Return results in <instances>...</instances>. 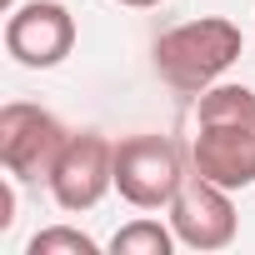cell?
Instances as JSON below:
<instances>
[{"label":"cell","mask_w":255,"mask_h":255,"mask_svg":"<svg viewBox=\"0 0 255 255\" xmlns=\"http://www.w3.org/2000/svg\"><path fill=\"white\" fill-rule=\"evenodd\" d=\"M65 140H70V130L30 100H10L0 110V165L15 180H50Z\"/></svg>","instance_id":"cell-4"},{"label":"cell","mask_w":255,"mask_h":255,"mask_svg":"<svg viewBox=\"0 0 255 255\" xmlns=\"http://www.w3.org/2000/svg\"><path fill=\"white\" fill-rule=\"evenodd\" d=\"M10 225H15V175L0 180V235H5Z\"/></svg>","instance_id":"cell-10"},{"label":"cell","mask_w":255,"mask_h":255,"mask_svg":"<svg viewBox=\"0 0 255 255\" xmlns=\"http://www.w3.org/2000/svg\"><path fill=\"white\" fill-rule=\"evenodd\" d=\"M45 185L60 210H70V215L95 210L105 200V190H115V145L100 130H70Z\"/></svg>","instance_id":"cell-5"},{"label":"cell","mask_w":255,"mask_h":255,"mask_svg":"<svg viewBox=\"0 0 255 255\" xmlns=\"http://www.w3.org/2000/svg\"><path fill=\"white\" fill-rule=\"evenodd\" d=\"M25 255H100V245L75 225H45V230L30 235Z\"/></svg>","instance_id":"cell-9"},{"label":"cell","mask_w":255,"mask_h":255,"mask_svg":"<svg viewBox=\"0 0 255 255\" xmlns=\"http://www.w3.org/2000/svg\"><path fill=\"white\" fill-rule=\"evenodd\" d=\"M240 50H245V35H240L235 20H225V15H200V20L170 25V30L155 40L150 60H155V75H160L175 95H200V90H210V85L225 80V70L240 60Z\"/></svg>","instance_id":"cell-2"},{"label":"cell","mask_w":255,"mask_h":255,"mask_svg":"<svg viewBox=\"0 0 255 255\" xmlns=\"http://www.w3.org/2000/svg\"><path fill=\"white\" fill-rule=\"evenodd\" d=\"M185 180V155L170 135H125L115 140V190L135 210H165Z\"/></svg>","instance_id":"cell-3"},{"label":"cell","mask_w":255,"mask_h":255,"mask_svg":"<svg viewBox=\"0 0 255 255\" xmlns=\"http://www.w3.org/2000/svg\"><path fill=\"white\" fill-rule=\"evenodd\" d=\"M190 170L225 185V190L255 185V90L250 85L220 80V85L195 95Z\"/></svg>","instance_id":"cell-1"},{"label":"cell","mask_w":255,"mask_h":255,"mask_svg":"<svg viewBox=\"0 0 255 255\" xmlns=\"http://www.w3.org/2000/svg\"><path fill=\"white\" fill-rule=\"evenodd\" d=\"M15 5H20V0H0V10H5V15H10V10H15Z\"/></svg>","instance_id":"cell-12"},{"label":"cell","mask_w":255,"mask_h":255,"mask_svg":"<svg viewBox=\"0 0 255 255\" xmlns=\"http://www.w3.org/2000/svg\"><path fill=\"white\" fill-rule=\"evenodd\" d=\"M75 50V15L60 0H25L5 15V55L25 70H50Z\"/></svg>","instance_id":"cell-7"},{"label":"cell","mask_w":255,"mask_h":255,"mask_svg":"<svg viewBox=\"0 0 255 255\" xmlns=\"http://www.w3.org/2000/svg\"><path fill=\"white\" fill-rule=\"evenodd\" d=\"M115 5H125V10H155V5H165V0H115Z\"/></svg>","instance_id":"cell-11"},{"label":"cell","mask_w":255,"mask_h":255,"mask_svg":"<svg viewBox=\"0 0 255 255\" xmlns=\"http://www.w3.org/2000/svg\"><path fill=\"white\" fill-rule=\"evenodd\" d=\"M230 195H235V190H225V185H215V180H205V175L190 170V175L180 180L175 200L165 205L175 240H180L185 250H200V255L225 250V245L235 240V230H240V215H235V200H230Z\"/></svg>","instance_id":"cell-6"},{"label":"cell","mask_w":255,"mask_h":255,"mask_svg":"<svg viewBox=\"0 0 255 255\" xmlns=\"http://www.w3.org/2000/svg\"><path fill=\"white\" fill-rule=\"evenodd\" d=\"M175 245H180L175 230L160 225V220H150V215H135L130 225H120L110 235V255H170Z\"/></svg>","instance_id":"cell-8"}]
</instances>
